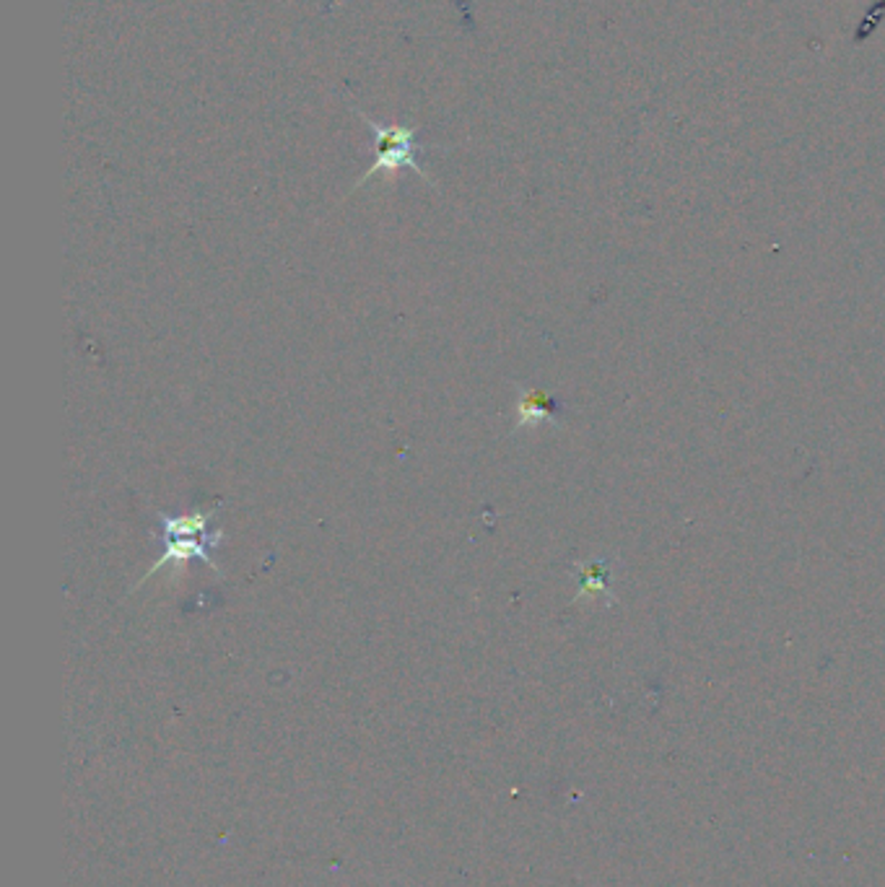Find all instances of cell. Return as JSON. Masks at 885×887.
<instances>
[{"instance_id":"7a4b0ae2","label":"cell","mask_w":885,"mask_h":887,"mask_svg":"<svg viewBox=\"0 0 885 887\" xmlns=\"http://www.w3.org/2000/svg\"><path fill=\"white\" fill-rule=\"evenodd\" d=\"M356 113H359L363 125H367L369 133H371V138H375V158H371L369 169L353 182L351 193H353V189H359V187L367 185L371 177H377V174H382V172L395 174V172H400V169L416 172L418 177L429 182L431 187H437V182H434L429 174H426V169H424L421 162H418V156H416L418 148H421V146L416 144L418 130L414 128V125H379V123L371 120L369 115H363L361 109H356Z\"/></svg>"},{"instance_id":"277c9868","label":"cell","mask_w":885,"mask_h":887,"mask_svg":"<svg viewBox=\"0 0 885 887\" xmlns=\"http://www.w3.org/2000/svg\"><path fill=\"white\" fill-rule=\"evenodd\" d=\"M541 423L561 426V402L543 390L519 387L515 402V431L537 429Z\"/></svg>"},{"instance_id":"3957f363","label":"cell","mask_w":885,"mask_h":887,"mask_svg":"<svg viewBox=\"0 0 885 887\" xmlns=\"http://www.w3.org/2000/svg\"><path fill=\"white\" fill-rule=\"evenodd\" d=\"M613 558L611 556H595V558H584L576 561L572 566V576L576 582V594H574V605H603L613 607L615 605V592H613Z\"/></svg>"},{"instance_id":"6da1fadb","label":"cell","mask_w":885,"mask_h":887,"mask_svg":"<svg viewBox=\"0 0 885 887\" xmlns=\"http://www.w3.org/2000/svg\"><path fill=\"white\" fill-rule=\"evenodd\" d=\"M218 509H201L193 514H182V517H172L167 511H156V522H159V533H156V543L162 545V556L156 564L148 568L144 579H140L133 592L140 589L146 584V579H152L159 572H164V566H182L187 561H203L205 566L213 568V574L224 576L221 572L218 561L211 556L213 550L218 548L221 540H224V533L216 529V533H208L211 519L216 517Z\"/></svg>"}]
</instances>
